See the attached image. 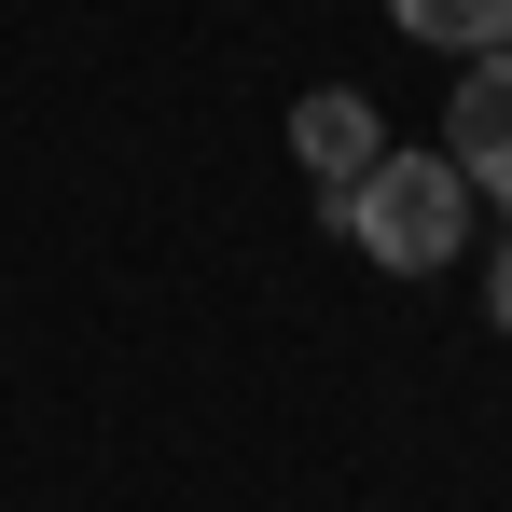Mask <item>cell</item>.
<instances>
[{
    "mask_svg": "<svg viewBox=\"0 0 512 512\" xmlns=\"http://www.w3.org/2000/svg\"><path fill=\"white\" fill-rule=\"evenodd\" d=\"M402 42H443V56H499L512 42V0H388Z\"/></svg>",
    "mask_w": 512,
    "mask_h": 512,
    "instance_id": "4",
    "label": "cell"
},
{
    "mask_svg": "<svg viewBox=\"0 0 512 512\" xmlns=\"http://www.w3.org/2000/svg\"><path fill=\"white\" fill-rule=\"evenodd\" d=\"M443 167L471 194L512 208V42L499 56H457V97H443Z\"/></svg>",
    "mask_w": 512,
    "mask_h": 512,
    "instance_id": "2",
    "label": "cell"
},
{
    "mask_svg": "<svg viewBox=\"0 0 512 512\" xmlns=\"http://www.w3.org/2000/svg\"><path fill=\"white\" fill-rule=\"evenodd\" d=\"M485 319L512 333V236H499V263H485Z\"/></svg>",
    "mask_w": 512,
    "mask_h": 512,
    "instance_id": "5",
    "label": "cell"
},
{
    "mask_svg": "<svg viewBox=\"0 0 512 512\" xmlns=\"http://www.w3.org/2000/svg\"><path fill=\"white\" fill-rule=\"evenodd\" d=\"M333 222H346V250L360 263H388V277H443V263L471 250V180L443 167V153H374V167L333 194Z\"/></svg>",
    "mask_w": 512,
    "mask_h": 512,
    "instance_id": "1",
    "label": "cell"
},
{
    "mask_svg": "<svg viewBox=\"0 0 512 512\" xmlns=\"http://www.w3.org/2000/svg\"><path fill=\"white\" fill-rule=\"evenodd\" d=\"M374 153H388V111H374L360 84H319V97H291V167L319 180V194H346V180L374 167Z\"/></svg>",
    "mask_w": 512,
    "mask_h": 512,
    "instance_id": "3",
    "label": "cell"
}]
</instances>
